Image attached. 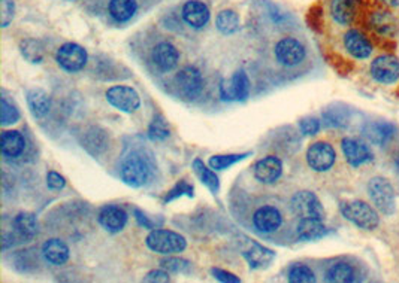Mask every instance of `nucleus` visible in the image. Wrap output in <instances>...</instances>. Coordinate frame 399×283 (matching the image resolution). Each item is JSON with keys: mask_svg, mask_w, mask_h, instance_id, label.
Masks as SVG:
<instances>
[{"mask_svg": "<svg viewBox=\"0 0 399 283\" xmlns=\"http://www.w3.org/2000/svg\"><path fill=\"white\" fill-rule=\"evenodd\" d=\"M24 136L15 130H6L0 136V150L6 158H17L24 152Z\"/></svg>", "mask_w": 399, "mask_h": 283, "instance_id": "nucleus-21", "label": "nucleus"}, {"mask_svg": "<svg viewBox=\"0 0 399 283\" xmlns=\"http://www.w3.org/2000/svg\"><path fill=\"white\" fill-rule=\"evenodd\" d=\"M120 176L126 185L141 188L150 182L153 176V164L144 154L132 152L121 163Z\"/></svg>", "mask_w": 399, "mask_h": 283, "instance_id": "nucleus-1", "label": "nucleus"}, {"mask_svg": "<svg viewBox=\"0 0 399 283\" xmlns=\"http://www.w3.org/2000/svg\"><path fill=\"white\" fill-rule=\"evenodd\" d=\"M330 14L341 26H349L356 14V2L354 0H332Z\"/></svg>", "mask_w": 399, "mask_h": 283, "instance_id": "nucleus-24", "label": "nucleus"}, {"mask_svg": "<svg viewBox=\"0 0 399 283\" xmlns=\"http://www.w3.org/2000/svg\"><path fill=\"white\" fill-rule=\"evenodd\" d=\"M371 75L377 82L389 85L399 79V60L395 55H380L371 63Z\"/></svg>", "mask_w": 399, "mask_h": 283, "instance_id": "nucleus-11", "label": "nucleus"}, {"mask_svg": "<svg viewBox=\"0 0 399 283\" xmlns=\"http://www.w3.org/2000/svg\"><path fill=\"white\" fill-rule=\"evenodd\" d=\"M244 255H246L247 261L254 268L266 266L268 263H271L272 258H274L272 251H270V249H266L263 246H259V245H254L253 249H250V251Z\"/></svg>", "mask_w": 399, "mask_h": 283, "instance_id": "nucleus-31", "label": "nucleus"}, {"mask_svg": "<svg viewBox=\"0 0 399 283\" xmlns=\"http://www.w3.org/2000/svg\"><path fill=\"white\" fill-rule=\"evenodd\" d=\"M382 2L389 6H399V0H382Z\"/></svg>", "mask_w": 399, "mask_h": 283, "instance_id": "nucleus-45", "label": "nucleus"}, {"mask_svg": "<svg viewBox=\"0 0 399 283\" xmlns=\"http://www.w3.org/2000/svg\"><path fill=\"white\" fill-rule=\"evenodd\" d=\"M250 154H234V155H214L209 158V166L216 170H225L230 166H234L235 163L244 160V158L248 157Z\"/></svg>", "mask_w": 399, "mask_h": 283, "instance_id": "nucleus-34", "label": "nucleus"}, {"mask_svg": "<svg viewBox=\"0 0 399 283\" xmlns=\"http://www.w3.org/2000/svg\"><path fill=\"white\" fill-rule=\"evenodd\" d=\"M216 26L223 35H234L239 29V17L235 10L225 9L217 15Z\"/></svg>", "mask_w": 399, "mask_h": 283, "instance_id": "nucleus-28", "label": "nucleus"}, {"mask_svg": "<svg viewBox=\"0 0 399 283\" xmlns=\"http://www.w3.org/2000/svg\"><path fill=\"white\" fill-rule=\"evenodd\" d=\"M325 279L332 283H347L354 280V270L347 263H337L328 271Z\"/></svg>", "mask_w": 399, "mask_h": 283, "instance_id": "nucleus-30", "label": "nucleus"}, {"mask_svg": "<svg viewBox=\"0 0 399 283\" xmlns=\"http://www.w3.org/2000/svg\"><path fill=\"white\" fill-rule=\"evenodd\" d=\"M341 212L344 215V218L358 225L362 230H375L380 224V218L374 208H371L368 203L365 201H347L341 203Z\"/></svg>", "mask_w": 399, "mask_h": 283, "instance_id": "nucleus-2", "label": "nucleus"}, {"mask_svg": "<svg viewBox=\"0 0 399 283\" xmlns=\"http://www.w3.org/2000/svg\"><path fill=\"white\" fill-rule=\"evenodd\" d=\"M368 192L375 208L383 215H392L395 212V191L389 180L380 176L372 177L368 182Z\"/></svg>", "mask_w": 399, "mask_h": 283, "instance_id": "nucleus-4", "label": "nucleus"}, {"mask_svg": "<svg viewBox=\"0 0 399 283\" xmlns=\"http://www.w3.org/2000/svg\"><path fill=\"white\" fill-rule=\"evenodd\" d=\"M372 27H375L382 33H389L391 30H393V20L387 13L377 14L374 17V26Z\"/></svg>", "mask_w": 399, "mask_h": 283, "instance_id": "nucleus-40", "label": "nucleus"}, {"mask_svg": "<svg viewBox=\"0 0 399 283\" xmlns=\"http://www.w3.org/2000/svg\"><path fill=\"white\" fill-rule=\"evenodd\" d=\"M151 59L160 72H171L172 69H175L176 64H178L180 52L172 43L160 42L154 47Z\"/></svg>", "mask_w": 399, "mask_h": 283, "instance_id": "nucleus-14", "label": "nucleus"}, {"mask_svg": "<svg viewBox=\"0 0 399 283\" xmlns=\"http://www.w3.org/2000/svg\"><path fill=\"white\" fill-rule=\"evenodd\" d=\"M183 18L193 29H202L209 21V9L204 2L188 0L183 6Z\"/></svg>", "mask_w": 399, "mask_h": 283, "instance_id": "nucleus-19", "label": "nucleus"}, {"mask_svg": "<svg viewBox=\"0 0 399 283\" xmlns=\"http://www.w3.org/2000/svg\"><path fill=\"white\" fill-rule=\"evenodd\" d=\"M99 224H101L108 233H118L127 224V213L118 206H105L99 212Z\"/></svg>", "mask_w": 399, "mask_h": 283, "instance_id": "nucleus-18", "label": "nucleus"}, {"mask_svg": "<svg viewBox=\"0 0 399 283\" xmlns=\"http://www.w3.org/2000/svg\"><path fill=\"white\" fill-rule=\"evenodd\" d=\"M47 185L50 189H62L66 185V180L60 173L52 172L51 170V172H48L47 175Z\"/></svg>", "mask_w": 399, "mask_h": 283, "instance_id": "nucleus-42", "label": "nucleus"}, {"mask_svg": "<svg viewBox=\"0 0 399 283\" xmlns=\"http://www.w3.org/2000/svg\"><path fill=\"white\" fill-rule=\"evenodd\" d=\"M136 0H111L109 14L118 22H126L136 14Z\"/></svg>", "mask_w": 399, "mask_h": 283, "instance_id": "nucleus-26", "label": "nucleus"}, {"mask_svg": "<svg viewBox=\"0 0 399 283\" xmlns=\"http://www.w3.org/2000/svg\"><path fill=\"white\" fill-rule=\"evenodd\" d=\"M283 224L281 212L274 206H263L253 215V225L259 233H274Z\"/></svg>", "mask_w": 399, "mask_h": 283, "instance_id": "nucleus-13", "label": "nucleus"}, {"mask_svg": "<svg viewBox=\"0 0 399 283\" xmlns=\"http://www.w3.org/2000/svg\"><path fill=\"white\" fill-rule=\"evenodd\" d=\"M193 170H195V173L197 175V177L202 180V184L211 189V192H218L220 189V180L217 177V175L213 172L211 168H208L199 158H196V160L193 161Z\"/></svg>", "mask_w": 399, "mask_h": 283, "instance_id": "nucleus-29", "label": "nucleus"}, {"mask_svg": "<svg viewBox=\"0 0 399 283\" xmlns=\"http://www.w3.org/2000/svg\"><path fill=\"white\" fill-rule=\"evenodd\" d=\"M283 173V163L276 157H265L254 164V177L263 184H272Z\"/></svg>", "mask_w": 399, "mask_h": 283, "instance_id": "nucleus-17", "label": "nucleus"}, {"mask_svg": "<svg viewBox=\"0 0 399 283\" xmlns=\"http://www.w3.org/2000/svg\"><path fill=\"white\" fill-rule=\"evenodd\" d=\"M335 150L328 142H316L307 151V163L314 172H328L335 164Z\"/></svg>", "mask_w": 399, "mask_h": 283, "instance_id": "nucleus-9", "label": "nucleus"}, {"mask_svg": "<svg viewBox=\"0 0 399 283\" xmlns=\"http://www.w3.org/2000/svg\"><path fill=\"white\" fill-rule=\"evenodd\" d=\"M298 235L302 240H317L326 234V226L321 219L301 218L298 224Z\"/></svg>", "mask_w": 399, "mask_h": 283, "instance_id": "nucleus-23", "label": "nucleus"}, {"mask_svg": "<svg viewBox=\"0 0 399 283\" xmlns=\"http://www.w3.org/2000/svg\"><path fill=\"white\" fill-rule=\"evenodd\" d=\"M290 206L293 213L299 218L325 219V209L320 200L312 191H299L292 197Z\"/></svg>", "mask_w": 399, "mask_h": 283, "instance_id": "nucleus-5", "label": "nucleus"}, {"mask_svg": "<svg viewBox=\"0 0 399 283\" xmlns=\"http://www.w3.org/2000/svg\"><path fill=\"white\" fill-rule=\"evenodd\" d=\"M190 263L187 261V259L183 258H164L160 261V267L164 268L166 271H172V273H187L188 270H190Z\"/></svg>", "mask_w": 399, "mask_h": 283, "instance_id": "nucleus-36", "label": "nucleus"}, {"mask_svg": "<svg viewBox=\"0 0 399 283\" xmlns=\"http://www.w3.org/2000/svg\"><path fill=\"white\" fill-rule=\"evenodd\" d=\"M87 51L78 43H64L57 50L55 54V61L62 67L63 71L75 73L84 69V66L87 64Z\"/></svg>", "mask_w": 399, "mask_h": 283, "instance_id": "nucleus-6", "label": "nucleus"}, {"mask_svg": "<svg viewBox=\"0 0 399 283\" xmlns=\"http://www.w3.org/2000/svg\"><path fill=\"white\" fill-rule=\"evenodd\" d=\"M144 282H169V275L164 268L153 270L146 277H144Z\"/></svg>", "mask_w": 399, "mask_h": 283, "instance_id": "nucleus-43", "label": "nucleus"}, {"mask_svg": "<svg viewBox=\"0 0 399 283\" xmlns=\"http://www.w3.org/2000/svg\"><path fill=\"white\" fill-rule=\"evenodd\" d=\"M0 9H2L0 10V22H2V27H8L14 20V0H0Z\"/></svg>", "mask_w": 399, "mask_h": 283, "instance_id": "nucleus-38", "label": "nucleus"}, {"mask_svg": "<svg viewBox=\"0 0 399 283\" xmlns=\"http://www.w3.org/2000/svg\"><path fill=\"white\" fill-rule=\"evenodd\" d=\"M176 82H178L181 92L190 99L197 97L204 88L202 75L193 66H187L180 71V73L176 75Z\"/></svg>", "mask_w": 399, "mask_h": 283, "instance_id": "nucleus-15", "label": "nucleus"}, {"mask_svg": "<svg viewBox=\"0 0 399 283\" xmlns=\"http://www.w3.org/2000/svg\"><path fill=\"white\" fill-rule=\"evenodd\" d=\"M289 282L292 283H312L316 282L314 271L305 264H295L289 270Z\"/></svg>", "mask_w": 399, "mask_h": 283, "instance_id": "nucleus-32", "label": "nucleus"}, {"mask_svg": "<svg viewBox=\"0 0 399 283\" xmlns=\"http://www.w3.org/2000/svg\"><path fill=\"white\" fill-rule=\"evenodd\" d=\"M105 96L108 103L121 112L133 113L141 106V97L132 87L126 85L111 87Z\"/></svg>", "mask_w": 399, "mask_h": 283, "instance_id": "nucleus-8", "label": "nucleus"}, {"mask_svg": "<svg viewBox=\"0 0 399 283\" xmlns=\"http://www.w3.org/2000/svg\"><path fill=\"white\" fill-rule=\"evenodd\" d=\"M393 133H395V129L391 126V124H386V122L371 124V126H368L367 130H365V136H367L371 143H375V145H384L392 138Z\"/></svg>", "mask_w": 399, "mask_h": 283, "instance_id": "nucleus-27", "label": "nucleus"}, {"mask_svg": "<svg viewBox=\"0 0 399 283\" xmlns=\"http://www.w3.org/2000/svg\"><path fill=\"white\" fill-rule=\"evenodd\" d=\"M42 255L52 266H63L71 256L69 246L60 239H50L42 245Z\"/></svg>", "mask_w": 399, "mask_h": 283, "instance_id": "nucleus-20", "label": "nucleus"}, {"mask_svg": "<svg viewBox=\"0 0 399 283\" xmlns=\"http://www.w3.org/2000/svg\"><path fill=\"white\" fill-rule=\"evenodd\" d=\"M0 119H2V126H10L20 119L18 109L13 103H9L6 97L0 100Z\"/></svg>", "mask_w": 399, "mask_h": 283, "instance_id": "nucleus-35", "label": "nucleus"}, {"mask_svg": "<svg viewBox=\"0 0 399 283\" xmlns=\"http://www.w3.org/2000/svg\"><path fill=\"white\" fill-rule=\"evenodd\" d=\"M188 196V197H192L193 196V187L192 185H188L186 180H181V182L176 184L168 194H166L164 197V203H168V201H172L174 198L176 197H181V196Z\"/></svg>", "mask_w": 399, "mask_h": 283, "instance_id": "nucleus-39", "label": "nucleus"}, {"mask_svg": "<svg viewBox=\"0 0 399 283\" xmlns=\"http://www.w3.org/2000/svg\"><path fill=\"white\" fill-rule=\"evenodd\" d=\"M148 136L151 140H164L169 136V130L166 127V122L160 117L153 119L151 126L148 129Z\"/></svg>", "mask_w": 399, "mask_h": 283, "instance_id": "nucleus-37", "label": "nucleus"}, {"mask_svg": "<svg viewBox=\"0 0 399 283\" xmlns=\"http://www.w3.org/2000/svg\"><path fill=\"white\" fill-rule=\"evenodd\" d=\"M14 228L15 233L21 237V239H33L39 231L38 219L33 213L21 212L14 218Z\"/></svg>", "mask_w": 399, "mask_h": 283, "instance_id": "nucleus-25", "label": "nucleus"}, {"mask_svg": "<svg viewBox=\"0 0 399 283\" xmlns=\"http://www.w3.org/2000/svg\"><path fill=\"white\" fill-rule=\"evenodd\" d=\"M27 105L33 117L42 118L51 109V99L43 89L33 88L27 93Z\"/></svg>", "mask_w": 399, "mask_h": 283, "instance_id": "nucleus-22", "label": "nucleus"}, {"mask_svg": "<svg viewBox=\"0 0 399 283\" xmlns=\"http://www.w3.org/2000/svg\"><path fill=\"white\" fill-rule=\"evenodd\" d=\"M21 52H23V55L31 63H41L43 59V50L41 43L33 39L21 42Z\"/></svg>", "mask_w": 399, "mask_h": 283, "instance_id": "nucleus-33", "label": "nucleus"}, {"mask_svg": "<svg viewBox=\"0 0 399 283\" xmlns=\"http://www.w3.org/2000/svg\"><path fill=\"white\" fill-rule=\"evenodd\" d=\"M275 59L280 64L293 67L299 63H302L305 59V48L304 45L295 38H284L275 45Z\"/></svg>", "mask_w": 399, "mask_h": 283, "instance_id": "nucleus-10", "label": "nucleus"}, {"mask_svg": "<svg viewBox=\"0 0 399 283\" xmlns=\"http://www.w3.org/2000/svg\"><path fill=\"white\" fill-rule=\"evenodd\" d=\"M146 243L153 252H158L162 255L180 254L187 246V242L181 234L171 231V230H163V228L153 230L147 235Z\"/></svg>", "mask_w": 399, "mask_h": 283, "instance_id": "nucleus-3", "label": "nucleus"}, {"mask_svg": "<svg viewBox=\"0 0 399 283\" xmlns=\"http://www.w3.org/2000/svg\"><path fill=\"white\" fill-rule=\"evenodd\" d=\"M344 47L354 59H368L372 54V43L359 30H349L344 36Z\"/></svg>", "mask_w": 399, "mask_h": 283, "instance_id": "nucleus-16", "label": "nucleus"}, {"mask_svg": "<svg viewBox=\"0 0 399 283\" xmlns=\"http://www.w3.org/2000/svg\"><path fill=\"white\" fill-rule=\"evenodd\" d=\"M299 127L305 136H314L320 130V121L317 118H304Z\"/></svg>", "mask_w": 399, "mask_h": 283, "instance_id": "nucleus-41", "label": "nucleus"}, {"mask_svg": "<svg viewBox=\"0 0 399 283\" xmlns=\"http://www.w3.org/2000/svg\"><path fill=\"white\" fill-rule=\"evenodd\" d=\"M211 275H213L217 280H220V282H234V283L241 282V279L237 277L235 275H232V273H229V271L220 270V268H213V270H211Z\"/></svg>", "mask_w": 399, "mask_h": 283, "instance_id": "nucleus-44", "label": "nucleus"}, {"mask_svg": "<svg viewBox=\"0 0 399 283\" xmlns=\"http://www.w3.org/2000/svg\"><path fill=\"white\" fill-rule=\"evenodd\" d=\"M250 79L244 71L225 79L220 84V96L225 101H244L250 96Z\"/></svg>", "mask_w": 399, "mask_h": 283, "instance_id": "nucleus-7", "label": "nucleus"}, {"mask_svg": "<svg viewBox=\"0 0 399 283\" xmlns=\"http://www.w3.org/2000/svg\"><path fill=\"white\" fill-rule=\"evenodd\" d=\"M341 148H342V152H344L346 160L353 167H359L362 164H367V163L372 161V158H374L371 150L368 148V145H365L363 142L358 140V139L346 138L344 140L341 142Z\"/></svg>", "mask_w": 399, "mask_h": 283, "instance_id": "nucleus-12", "label": "nucleus"}]
</instances>
